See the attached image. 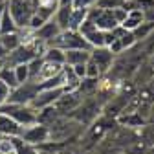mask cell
I'll return each mask as SVG.
<instances>
[{
    "label": "cell",
    "mask_w": 154,
    "mask_h": 154,
    "mask_svg": "<svg viewBox=\"0 0 154 154\" xmlns=\"http://www.w3.org/2000/svg\"><path fill=\"white\" fill-rule=\"evenodd\" d=\"M9 94H11V88L4 83V81H0V105H4L8 103L9 99Z\"/></svg>",
    "instance_id": "f546056e"
},
{
    "label": "cell",
    "mask_w": 154,
    "mask_h": 154,
    "mask_svg": "<svg viewBox=\"0 0 154 154\" xmlns=\"http://www.w3.org/2000/svg\"><path fill=\"white\" fill-rule=\"evenodd\" d=\"M13 70H15V75H17L18 85L29 81V66L28 64H17V66H13Z\"/></svg>",
    "instance_id": "484cf974"
},
{
    "label": "cell",
    "mask_w": 154,
    "mask_h": 154,
    "mask_svg": "<svg viewBox=\"0 0 154 154\" xmlns=\"http://www.w3.org/2000/svg\"><path fill=\"white\" fill-rule=\"evenodd\" d=\"M4 4H6V2H4ZM4 4L0 6V20H2V9H4Z\"/></svg>",
    "instance_id": "e575fe53"
},
{
    "label": "cell",
    "mask_w": 154,
    "mask_h": 154,
    "mask_svg": "<svg viewBox=\"0 0 154 154\" xmlns=\"http://www.w3.org/2000/svg\"><path fill=\"white\" fill-rule=\"evenodd\" d=\"M6 8L9 15L13 17V20L17 28H28L29 20L33 17V0H6Z\"/></svg>",
    "instance_id": "3957f363"
},
{
    "label": "cell",
    "mask_w": 154,
    "mask_h": 154,
    "mask_svg": "<svg viewBox=\"0 0 154 154\" xmlns=\"http://www.w3.org/2000/svg\"><path fill=\"white\" fill-rule=\"evenodd\" d=\"M0 38H2V42H4V46H6L8 51H11V50H15L17 46L22 44V37H20V33H18V29H17V31H11V33L0 35Z\"/></svg>",
    "instance_id": "7402d4cb"
},
{
    "label": "cell",
    "mask_w": 154,
    "mask_h": 154,
    "mask_svg": "<svg viewBox=\"0 0 154 154\" xmlns=\"http://www.w3.org/2000/svg\"><path fill=\"white\" fill-rule=\"evenodd\" d=\"M88 18L95 24V28H99V29H103V31H112L114 28L119 26V22L116 20L112 9L90 8V9H88Z\"/></svg>",
    "instance_id": "8992f818"
},
{
    "label": "cell",
    "mask_w": 154,
    "mask_h": 154,
    "mask_svg": "<svg viewBox=\"0 0 154 154\" xmlns=\"http://www.w3.org/2000/svg\"><path fill=\"white\" fill-rule=\"evenodd\" d=\"M125 0H95L94 8H99V9H118L123 8Z\"/></svg>",
    "instance_id": "d4e9b609"
},
{
    "label": "cell",
    "mask_w": 154,
    "mask_h": 154,
    "mask_svg": "<svg viewBox=\"0 0 154 154\" xmlns=\"http://www.w3.org/2000/svg\"><path fill=\"white\" fill-rule=\"evenodd\" d=\"M64 59H66V64H70V66L83 64L90 59V50H66Z\"/></svg>",
    "instance_id": "2e32d148"
},
{
    "label": "cell",
    "mask_w": 154,
    "mask_h": 154,
    "mask_svg": "<svg viewBox=\"0 0 154 154\" xmlns=\"http://www.w3.org/2000/svg\"><path fill=\"white\" fill-rule=\"evenodd\" d=\"M0 112L8 114L9 118H13L20 127H28V125L35 123L37 114H38L31 105H20V103H11V101L0 105Z\"/></svg>",
    "instance_id": "7a4b0ae2"
},
{
    "label": "cell",
    "mask_w": 154,
    "mask_h": 154,
    "mask_svg": "<svg viewBox=\"0 0 154 154\" xmlns=\"http://www.w3.org/2000/svg\"><path fill=\"white\" fill-rule=\"evenodd\" d=\"M13 143H15V154H38V147L26 143L20 136H15Z\"/></svg>",
    "instance_id": "603a6c76"
},
{
    "label": "cell",
    "mask_w": 154,
    "mask_h": 154,
    "mask_svg": "<svg viewBox=\"0 0 154 154\" xmlns=\"http://www.w3.org/2000/svg\"><path fill=\"white\" fill-rule=\"evenodd\" d=\"M59 8V0H33V11L35 15H38L42 20L53 17V13Z\"/></svg>",
    "instance_id": "7c38bea8"
},
{
    "label": "cell",
    "mask_w": 154,
    "mask_h": 154,
    "mask_svg": "<svg viewBox=\"0 0 154 154\" xmlns=\"http://www.w3.org/2000/svg\"><path fill=\"white\" fill-rule=\"evenodd\" d=\"M17 24L13 20V17L9 15L6 4H4V9H2V20H0V35H4V33H11V31H17Z\"/></svg>",
    "instance_id": "ffe728a7"
},
{
    "label": "cell",
    "mask_w": 154,
    "mask_h": 154,
    "mask_svg": "<svg viewBox=\"0 0 154 154\" xmlns=\"http://www.w3.org/2000/svg\"><path fill=\"white\" fill-rule=\"evenodd\" d=\"M61 31H63V29L59 28V24H57V22L53 20V17H51V18H48V20H46L41 28H37V29L33 31V37L38 38L41 42H44V44L48 46Z\"/></svg>",
    "instance_id": "8fae6325"
},
{
    "label": "cell",
    "mask_w": 154,
    "mask_h": 154,
    "mask_svg": "<svg viewBox=\"0 0 154 154\" xmlns=\"http://www.w3.org/2000/svg\"><path fill=\"white\" fill-rule=\"evenodd\" d=\"M2 66H4V59H0V70H2Z\"/></svg>",
    "instance_id": "d590c367"
},
{
    "label": "cell",
    "mask_w": 154,
    "mask_h": 154,
    "mask_svg": "<svg viewBox=\"0 0 154 154\" xmlns=\"http://www.w3.org/2000/svg\"><path fill=\"white\" fill-rule=\"evenodd\" d=\"M0 81H4L11 90L15 86H18V81H17V75H15V70L13 66H2V70H0Z\"/></svg>",
    "instance_id": "cb8c5ba5"
},
{
    "label": "cell",
    "mask_w": 154,
    "mask_h": 154,
    "mask_svg": "<svg viewBox=\"0 0 154 154\" xmlns=\"http://www.w3.org/2000/svg\"><path fill=\"white\" fill-rule=\"evenodd\" d=\"M48 46H57L61 50H92V46L86 42V38L75 29H64L57 35Z\"/></svg>",
    "instance_id": "277c9868"
},
{
    "label": "cell",
    "mask_w": 154,
    "mask_h": 154,
    "mask_svg": "<svg viewBox=\"0 0 154 154\" xmlns=\"http://www.w3.org/2000/svg\"><path fill=\"white\" fill-rule=\"evenodd\" d=\"M95 0H72V8L75 9H90L94 8Z\"/></svg>",
    "instance_id": "f1b7e54d"
},
{
    "label": "cell",
    "mask_w": 154,
    "mask_h": 154,
    "mask_svg": "<svg viewBox=\"0 0 154 154\" xmlns=\"http://www.w3.org/2000/svg\"><path fill=\"white\" fill-rule=\"evenodd\" d=\"M20 138L29 143V145H35V147H41L42 143H46L50 140V127L41 123V121H35L28 127H22V132H20Z\"/></svg>",
    "instance_id": "5b68a950"
},
{
    "label": "cell",
    "mask_w": 154,
    "mask_h": 154,
    "mask_svg": "<svg viewBox=\"0 0 154 154\" xmlns=\"http://www.w3.org/2000/svg\"><path fill=\"white\" fill-rule=\"evenodd\" d=\"M132 33H134V37H136V41H138V42L147 41V38H150L152 33H154V22L143 20L138 28H134V29H132Z\"/></svg>",
    "instance_id": "d6986e66"
},
{
    "label": "cell",
    "mask_w": 154,
    "mask_h": 154,
    "mask_svg": "<svg viewBox=\"0 0 154 154\" xmlns=\"http://www.w3.org/2000/svg\"><path fill=\"white\" fill-rule=\"evenodd\" d=\"M42 59L48 63H55V64H66L64 50L57 48V46H46V50L42 51Z\"/></svg>",
    "instance_id": "e0dca14e"
},
{
    "label": "cell",
    "mask_w": 154,
    "mask_h": 154,
    "mask_svg": "<svg viewBox=\"0 0 154 154\" xmlns=\"http://www.w3.org/2000/svg\"><path fill=\"white\" fill-rule=\"evenodd\" d=\"M63 66H64V64H55V63H48V61L42 59V64H41V68H38V72H37V75H35L33 81H35L37 85L42 83V81L50 79V77L57 75V73L63 70Z\"/></svg>",
    "instance_id": "5bb4252c"
},
{
    "label": "cell",
    "mask_w": 154,
    "mask_h": 154,
    "mask_svg": "<svg viewBox=\"0 0 154 154\" xmlns=\"http://www.w3.org/2000/svg\"><path fill=\"white\" fill-rule=\"evenodd\" d=\"M0 138H2V136H0Z\"/></svg>",
    "instance_id": "8d00e7d4"
},
{
    "label": "cell",
    "mask_w": 154,
    "mask_h": 154,
    "mask_svg": "<svg viewBox=\"0 0 154 154\" xmlns=\"http://www.w3.org/2000/svg\"><path fill=\"white\" fill-rule=\"evenodd\" d=\"M86 63H83V64H73L72 66V70H73V73L79 77V79H83V77H86V66H85Z\"/></svg>",
    "instance_id": "4dcf8cb0"
},
{
    "label": "cell",
    "mask_w": 154,
    "mask_h": 154,
    "mask_svg": "<svg viewBox=\"0 0 154 154\" xmlns=\"http://www.w3.org/2000/svg\"><path fill=\"white\" fill-rule=\"evenodd\" d=\"M121 154H123V152H121Z\"/></svg>",
    "instance_id": "74e56055"
},
{
    "label": "cell",
    "mask_w": 154,
    "mask_h": 154,
    "mask_svg": "<svg viewBox=\"0 0 154 154\" xmlns=\"http://www.w3.org/2000/svg\"><path fill=\"white\" fill-rule=\"evenodd\" d=\"M85 97L77 92V90H68V92H63V95L59 99L55 101V108H57V112H59L61 116H70L77 106L81 105V101H83Z\"/></svg>",
    "instance_id": "ba28073f"
},
{
    "label": "cell",
    "mask_w": 154,
    "mask_h": 154,
    "mask_svg": "<svg viewBox=\"0 0 154 154\" xmlns=\"http://www.w3.org/2000/svg\"><path fill=\"white\" fill-rule=\"evenodd\" d=\"M38 92V85L35 81H26V83H20L18 86H15L9 94V99L11 103H20V105H29L33 101V97Z\"/></svg>",
    "instance_id": "52a82bcc"
},
{
    "label": "cell",
    "mask_w": 154,
    "mask_h": 154,
    "mask_svg": "<svg viewBox=\"0 0 154 154\" xmlns=\"http://www.w3.org/2000/svg\"><path fill=\"white\" fill-rule=\"evenodd\" d=\"M88 17V9H75L72 8V15H70V22H68V29H79V26L85 22V18Z\"/></svg>",
    "instance_id": "44dd1931"
},
{
    "label": "cell",
    "mask_w": 154,
    "mask_h": 154,
    "mask_svg": "<svg viewBox=\"0 0 154 154\" xmlns=\"http://www.w3.org/2000/svg\"><path fill=\"white\" fill-rule=\"evenodd\" d=\"M70 15H72V6H59V8H57V11L53 13V20L59 24V28H61L63 31L68 29Z\"/></svg>",
    "instance_id": "ac0fdd59"
},
{
    "label": "cell",
    "mask_w": 154,
    "mask_h": 154,
    "mask_svg": "<svg viewBox=\"0 0 154 154\" xmlns=\"http://www.w3.org/2000/svg\"><path fill=\"white\" fill-rule=\"evenodd\" d=\"M38 154H57V152H50V150H42V149H38Z\"/></svg>",
    "instance_id": "836d02e7"
},
{
    "label": "cell",
    "mask_w": 154,
    "mask_h": 154,
    "mask_svg": "<svg viewBox=\"0 0 154 154\" xmlns=\"http://www.w3.org/2000/svg\"><path fill=\"white\" fill-rule=\"evenodd\" d=\"M63 88H38V92H37V95L33 97V101L29 103L37 112L38 110H42V108H46V106H51V105H55V101L63 95Z\"/></svg>",
    "instance_id": "30bf717a"
},
{
    "label": "cell",
    "mask_w": 154,
    "mask_h": 154,
    "mask_svg": "<svg viewBox=\"0 0 154 154\" xmlns=\"http://www.w3.org/2000/svg\"><path fill=\"white\" fill-rule=\"evenodd\" d=\"M143 18H145V20H149V22H154V8L145 9L143 11Z\"/></svg>",
    "instance_id": "1f68e13d"
},
{
    "label": "cell",
    "mask_w": 154,
    "mask_h": 154,
    "mask_svg": "<svg viewBox=\"0 0 154 154\" xmlns=\"http://www.w3.org/2000/svg\"><path fill=\"white\" fill-rule=\"evenodd\" d=\"M85 66H86V77H103L101 72H99V68H97V64H95L92 59H88Z\"/></svg>",
    "instance_id": "83f0119b"
},
{
    "label": "cell",
    "mask_w": 154,
    "mask_h": 154,
    "mask_svg": "<svg viewBox=\"0 0 154 154\" xmlns=\"http://www.w3.org/2000/svg\"><path fill=\"white\" fill-rule=\"evenodd\" d=\"M8 50H6V46H4V42H2V38H0V59H6L8 57Z\"/></svg>",
    "instance_id": "d6a6232c"
},
{
    "label": "cell",
    "mask_w": 154,
    "mask_h": 154,
    "mask_svg": "<svg viewBox=\"0 0 154 154\" xmlns=\"http://www.w3.org/2000/svg\"><path fill=\"white\" fill-rule=\"evenodd\" d=\"M90 59L97 64L101 75L105 77V75L112 70V66H114L116 55H114L106 46H99V48H92V50H90Z\"/></svg>",
    "instance_id": "9c48e42d"
},
{
    "label": "cell",
    "mask_w": 154,
    "mask_h": 154,
    "mask_svg": "<svg viewBox=\"0 0 154 154\" xmlns=\"http://www.w3.org/2000/svg\"><path fill=\"white\" fill-rule=\"evenodd\" d=\"M143 20H145V18H143V11H141V9H128V11H127V17L123 18V22H121L119 26H121L123 29L132 31L134 28H138Z\"/></svg>",
    "instance_id": "9a60e30c"
},
{
    "label": "cell",
    "mask_w": 154,
    "mask_h": 154,
    "mask_svg": "<svg viewBox=\"0 0 154 154\" xmlns=\"http://www.w3.org/2000/svg\"><path fill=\"white\" fill-rule=\"evenodd\" d=\"M13 152H15L13 138H9V136H2V138H0V154H13Z\"/></svg>",
    "instance_id": "4316f807"
},
{
    "label": "cell",
    "mask_w": 154,
    "mask_h": 154,
    "mask_svg": "<svg viewBox=\"0 0 154 154\" xmlns=\"http://www.w3.org/2000/svg\"><path fill=\"white\" fill-rule=\"evenodd\" d=\"M20 132H22L20 125H18L13 118H9L8 114L0 112V136L15 138V136H20Z\"/></svg>",
    "instance_id": "4fadbf2b"
},
{
    "label": "cell",
    "mask_w": 154,
    "mask_h": 154,
    "mask_svg": "<svg viewBox=\"0 0 154 154\" xmlns=\"http://www.w3.org/2000/svg\"><path fill=\"white\" fill-rule=\"evenodd\" d=\"M103 105L105 101L97 99V95H92V97H85L81 101V105L77 106L68 118L75 119L81 127H88L90 123H94L95 119L103 114Z\"/></svg>",
    "instance_id": "6da1fadb"
}]
</instances>
